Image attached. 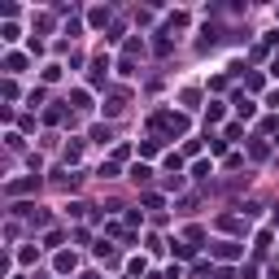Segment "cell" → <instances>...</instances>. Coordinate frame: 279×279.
Listing matches in <instances>:
<instances>
[{
  "mask_svg": "<svg viewBox=\"0 0 279 279\" xmlns=\"http://www.w3.org/2000/svg\"><path fill=\"white\" fill-rule=\"evenodd\" d=\"M57 270H61V275H65V270H75V253H57Z\"/></svg>",
  "mask_w": 279,
  "mask_h": 279,
  "instance_id": "5",
  "label": "cell"
},
{
  "mask_svg": "<svg viewBox=\"0 0 279 279\" xmlns=\"http://www.w3.org/2000/svg\"><path fill=\"white\" fill-rule=\"evenodd\" d=\"M236 109L245 114V118H253V100H245V92H236Z\"/></svg>",
  "mask_w": 279,
  "mask_h": 279,
  "instance_id": "7",
  "label": "cell"
},
{
  "mask_svg": "<svg viewBox=\"0 0 279 279\" xmlns=\"http://www.w3.org/2000/svg\"><path fill=\"white\" fill-rule=\"evenodd\" d=\"M122 109H127V100H122V96H109V105H105L109 118H114V114H122Z\"/></svg>",
  "mask_w": 279,
  "mask_h": 279,
  "instance_id": "6",
  "label": "cell"
},
{
  "mask_svg": "<svg viewBox=\"0 0 279 279\" xmlns=\"http://www.w3.org/2000/svg\"><path fill=\"white\" fill-rule=\"evenodd\" d=\"M240 253H245V249H240L236 240H218V245H214V258H227V262H231V258H240Z\"/></svg>",
  "mask_w": 279,
  "mask_h": 279,
  "instance_id": "1",
  "label": "cell"
},
{
  "mask_svg": "<svg viewBox=\"0 0 279 279\" xmlns=\"http://www.w3.org/2000/svg\"><path fill=\"white\" fill-rule=\"evenodd\" d=\"M31 188H35V179H18V183H9L5 192H9V196H18V192H31Z\"/></svg>",
  "mask_w": 279,
  "mask_h": 279,
  "instance_id": "3",
  "label": "cell"
},
{
  "mask_svg": "<svg viewBox=\"0 0 279 279\" xmlns=\"http://www.w3.org/2000/svg\"><path fill=\"white\" fill-rule=\"evenodd\" d=\"M96 258H100V262H109V266H114V262H118V253H114V249H109L105 240H100V245H96Z\"/></svg>",
  "mask_w": 279,
  "mask_h": 279,
  "instance_id": "4",
  "label": "cell"
},
{
  "mask_svg": "<svg viewBox=\"0 0 279 279\" xmlns=\"http://www.w3.org/2000/svg\"><path fill=\"white\" fill-rule=\"evenodd\" d=\"M92 105V96H87V92H75V96H70V109H87Z\"/></svg>",
  "mask_w": 279,
  "mask_h": 279,
  "instance_id": "8",
  "label": "cell"
},
{
  "mask_svg": "<svg viewBox=\"0 0 279 279\" xmlns=\"http://www.w3.org/2000/svg\"><path fill=\"white\" fill-rule=\"evenodd\" d=\"M92 140H96V144H109V127H92Z\"/></svg>",
  "mask_w": 279,
  "mask_h": 279,
  "instance_id": "10",
  "label": "cell"
},
{
  "mask_svg": "<svg viewBox=\"0 0 279 279\" xmlns=\"http://www.w3.org/2000/svg\"><path fill=\"white\" fill-rule=\"evenodd\" d=\"M105 70H109V61H105V57H96V61H92V83H105Z\"/></svg>",
  "mask_w": 279,
  "mask_h": 279,
  "instance_id": "2",
  "label": "cell"
},
{
  "mask_svg": "<svg viewBox=\"0 0 279 279\" xmlns=\"http://www.w3.org/2000/svg\"><path fill=\"white\" fill-rule=\"evenodd\" d=\"M13 279H26V275H13Z\"/></svg>",
  "mask_w": 279,
  "mask_h": 279,
  "instance_id": "11",
  "label": "cell"
},
{
  "mask_svg": "<svg viewBox=\"0 0 279 279\" xmlns=\"http://www.w3.org/2000/svg\"><path fill=\"white\" fill-rule=\"evenodd\" d=\"M149 175H153V170L144 166V161H140V166H131V179H135V183H140V179H149Z\"/></svg>",
  "mask_w": 279,
  "mask_h": 279,
  "instance_id": "9",
  "label": "cell"
}]
</instances>
